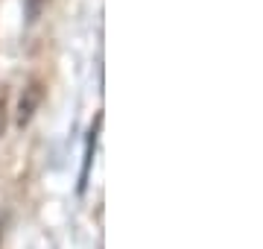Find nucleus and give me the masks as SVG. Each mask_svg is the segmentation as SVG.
Instances as JSON below:
<instances>
[{"instance_id":"f257e3e1","label":"nucleus","mask_w":263,"mask_h":249,"mask_svg":"<svg viewBox=\"0 0 263 249\" xmlns=\"http://www.w3.org/2000/svg\"><path fill=\"white\" fill-rule=\"evenodd\" d=\"M41 97H44V88H41V82H38V79L27 82V88H24V94H21V100H18V112H15V123H18L21 129H24V126L32 120V115L38 112Z\"/></svg>"},{"instance_id":"f03ea898","label":"nucleus","mask_w":263,"mask_h":249,"mask_svg":"<svg viewBox=\"0 0 263 249\" xmlns=\"http://www.w3.org/2000/svg\"><path fill=\"white\" fill-rule=\"evenodd\" d=\"M41 9H44V0H24V12H27L29 24H35V21H38Z\"/></svg>"},{"instance_id":"7ed1b4c3","label":"nucleus","mask_w":263,"mask_h":249,"mask_svg":"<svg viewBox=\"0 0 263 249\" xmlns=\"http://www.w3.org/2000/svg\"><path fill=\"white\" fill-rule=\"evenodd\" d=\"M6 100H9V94H6V88L0 85V138L6 132Z\"/></svg>"}]
</instances>
